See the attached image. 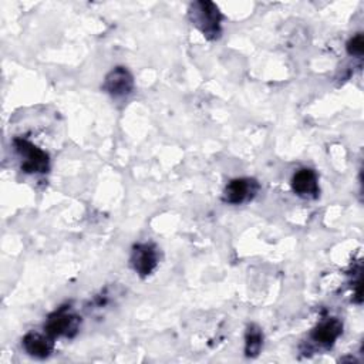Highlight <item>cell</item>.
<instances>
[{"mask_svg":"<svg viewBox=\"0 0 364 364\" xmlns=\"http://www.w3.org/2000/svg\"><path fill=\"white\" fill-rule=\"evenodd\" d=\"M78 323L80 318L75 314L70 313L65 307H63L48 316L44 326L46 334H48L53 338L60 336L73 337L78 330Z\"/></svg>","mask_w":364,"mask_h":364,"instance_id":"3957f363","label":"cell"},{"mask_svg":"<svg viewBox=\"0 0 364 364\" xmlns=\"http://www.w3.org/2000/svg\"><path fill=\"white\" fill-rule=\"evenodd\" d=\"M245 353L247 357H256L263 346V333L262 330L252 324L247 327L246 337H245Z\"/></svg>","mask_w":364,"mask_h":364,"instance_id":"30bf717a","label":"cell"},{"mask_svg":"<svg viewBox=\"0 0 364 364\" xmlns=\"http://www.w3.org/2000/svg\"><path fill=\"white\" fill-rule=\"evenodd\" d=\"M192 23L202 31L208 40H216L220 36L222 14L212 1H196L189 9Z\"/></svg>","mask_w":364,"mask_h":364,"instance_id":"6da1fadb","label":"cell"},{"mask_svg":"<svg viewBox=\"0 0 364 364\" xmlns=\"http://www.w3.org/2000/svg\"><path fill=\"white\" fill-rule=\"evenodd\" d=\"M343 333V323L336 318V317H330L326 318L323 321H320L310 333V338L324 347V348H330L336 340L340 337V334Z\"/></svg>","mask_w":364,"mask_h":364,"instance_id":"52a82bcc","label":"cell"},{"mask_svg":"<svg viewBox=\"0 0 364 364\" xmlns=\"http://www.w3.org/2000/svg\"><path fill=\"white\" fill-rule=\"evenodd\" d=\"M291 189L301 198H316L318 193V179L313 169L301 168L291 178Z\"/></svg>","mask_w":364,"mask_h":364,"instance_id":"ba28073f","label":"cell"},{"mask_svg":"<svg viewBox=\"0 0 364 364\" xmlns=\"http://www.w3.org/2000/svg\"><path fill=\"white\" fill-rule=\"evenodd\" d=\"M51 338L53 337H50L48 334L44 336V334H40L36 331H30L23 338V347H24L26 353L30 354L31 357L46 358L53 351Z\"/></svg>","mask_w":364,"mask_h":364,"instance_id":"9c48e42d","label":"cell"},{"mask_svg":"<svg viewBox=\"0 0 364 364\" xmlns=\"http://www.w3.org/2000/svg\"><path fill=\"white\" fill-rule=\"evenodd\" d=\"M16 151L20 154V156L24 159L21 164V169L27 173H44L50 169V161L48 155L40 149L38 146L33 145L27 139L16 138L13 141Z\"/></svg>","mask_w":364,"mask_h":364,"instance_id":"7a4b0ae2","label":"cell"},{"mask_svg":"<svg viewBox=\"0 0 364 364\" xmlns=\"http://www.w3.org/2000/svg\"><path fill=\"white\" fill-rule=\"evenodd\" d=\"M131 264L139 276H149L158 266V252L155 246L149 243H139L134 246L131 255Z\"/></svg>","mask_w":364,"mask_h":364,"instance_id":"5b68a950","label":"cell"},{"mask_svg":"<svg viewBox=\"0 0 364 364\" xmlns=\"http://www.w3.org/2000/svg\"><path fill=\"white\" fill-rule=\"evenodd\" d=\"M347 51L350 55L361 57L364 51V37L361 33H357L354 37H351L347 43Z\"/></svg>","mask_w":364,"mask_h":364,"instance_id":"8fae6325","label":"cell"},{"mask_svg":"<svg viewBox=\"0 0 364 364\" xmlns=\"http://www.w3.org/2000/svg\"><path fill=\"white\" fill-rule=\"evenodd\" d=\"M259 189V185L255 179L249 178H236L232 179L225 188V200L230 205H240L252 199Z\"/></svg>","mask_w":364,"mask_h":364,"instance_id":"8992f818","label":"cell"},{"mask_svg":"<svg viewBox=\"0 0 364 364\" xmlns=\"http://www.w3.org/2000/svg\"><path fill=\"white\" fill-rule=\"evenodd\" d=\"M102 87L111 97L121 98L132 92L134 78L127 68L115 67L107 74Z\"/></svg>","mask_w":364,"mask_h":364,"instance_id":"277c9868","label":"cell"}]
</instances>
